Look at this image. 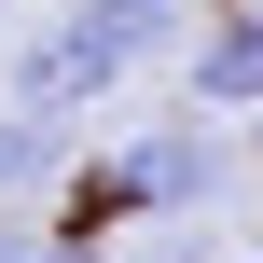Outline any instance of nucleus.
Wrapping results in <instances>:
<instances>
[{"label": "nucleus", "instance_id": "1", "mask_svg": "<svg viewBox=\"0 0 263 263\" xmlns=\"http://www.w3.org/2000/svg\"><path fill=\"white\" fill-rule=\"evenodd\" d=\"M153 55H180V0H69V14L14 55V111L69 125L83 97H111V83L153 69Z\"/></svg>", "mask_w": 263, "mask_h": 263}, {"label": "nucleus", "instance_id": "2", "mask_svg": "<svg viewBox=\"0 0 263 263\" xmlns=\"http://www.w3.org/2000/svg\"><path fill=\"white\" fill-rule=\"evenodd\" d=\"M222 180H236L222 125H139V139L111 153V194H125V208H208Z\"/></svg>", "mask_w": 263, "mask_h": 263}, {"label": "nucleus", "instance_id": "3", "mask_svg": "<svg viewBox=\"0 0 263 263\" xmlns=\"http://www.w3.org/2000/svg\"><path fill=\"white\" fill-rule=\"evenodd\" d=\"M194 97L208 111H263V14H222L194 42Z\"/></svg>", "mask_w": 263, "mask_h": 263}, {"label": "nucleus", "instance_id": "4", "mask_svg": "<svg viewBox=\"0 0 263 263\" xmlns=\"http://www.w3.org/2000/svg\"><path fill=\"white\" fill-rule=\"evenodd\" d=\"M55 166H69V125L14 111V125H0V194H28V180H55Z\"/></svg>", "mask_w": 263, "mask_h": 263}, {"label": "nucleus", "instance_id": "5", "mask_svg": "<svg viewBox=\"0 0 263 263\" xmlns=\"http://www.w3.org/2000/svg\"><path fill=\"white\" fill-rule=\"evenodd\" d=\"M0 263H111L97 236H0Z\"/></svg>", "mask_w": 263, "mask_h": 263}, {"label": "nucleus", "instance_id": "6", "mask_svg": "<svg viewBox=\"0 0 263 263\" xmlns=\"http://www.w3.org/2000/svg\"><path fill=\"white\" fill-rule=\"evenodd\" d=\"M153 263H236V250H222V236H166Z\"/></svg>", "mask_w": 263, "mask_h": 263}]
</instances>
